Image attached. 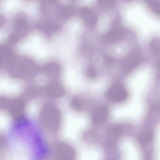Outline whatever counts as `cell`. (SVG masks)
Wrapping results in <instances>:
<instances>
[{"label":"cell","instance_id":"cell-10","mask_svg":"<svg viewBox=\"0 0 160 160\" xmlns=\"http://www.w3.org/2000/svg\"><path fill=\"white\" fill-rule=\"evenodd\" d=\"M82 18L87 25H91L92 24V16L89 10L86 8L82 9L81 12Z\"/></svg>","mask_w":160,"mask_h":160},{"label":"cell","instance_id":"cell-4","mask_svg":"<svg viewBox=\"0 0 160 160\" xmlns=\"http://www.w3.org/2000/svg\"><path fill=\"white\" fill-rule=\"evenodd\" d=\"M140 55L137 52H133L130 53L124 61L125 71H129L137 66L140 62Z\"/></svg>","mask_w":160,"mask_h":160},{"label":"cell","instance_id":"cell-3","mask_svg":"<svg viewBox=\"0 0 160 160\" xmlns=\"http://www.w3.org/2000/svg\"><path fill=\"white\" fill-rule=\"evenodd\" d=\"M107 95L112 100L116 102H120L127 98L128 92L122 84L117 83L113 84L108 89Z\"/></svg>","mask_w":160,"mask_h":160},{"label":"cell","instance_id":"cell-7","mask_svg":"<svg viewBox=\"0 0 160 160\" xmlns=\"http://www.w3.org/2000/svg\"><path fill=\"white\" fill-rule=\"evenodd\" d=\"M44 72L51 77H57L59 74L60 70L58 66L55 63H48L43 68Z\"/></svg>","mask_w":160,"mask_h":160},{"label":"cell","instance_id":"cell-5","mask_svg":"<svg viewBox=\"0 0 160 160\" xmlns=\"http://www.w3.org/2000/svg\"><path fill=\"white\" fill-rule=\"evenodd\" d=\"M108 113L107 107L103 105L98 106L93 111L92 115L93 122L96 123L103 122L107 118Z\"/></svg>","mask_w":160,"mask_h":160},{"label":"cell","instance_id":"cell-6","mask_svg":"<svg viewBox=\"0 0 160 160\" xmlns=\"http://www.w3.org/2000/svg\"><path fill=\"white\" fill-rule=\"evenodd\" d=\"M12 50L9 47L0 45V67L8 64L13 57Z\"/></svg>","mask_w":160,"mask_h":160},{"label":"cell","instance_id":"cell-2","mask_svg":"<svg viewBox=\"0 0 160 160\" xmlns=\"http://www.w3.org/2000/svg\"><path fill=\"white\" fill-rule=\"evenodd\" d=\"M28 23L25 17L20 15L17 18L14 29L9 37V41L15 44L25 36L28 31Z\"/></svg>","mask_w":160,"mask_h":160},{"label":"cell","instance_id":"cell-13","mask_svg":"<svg viewBox=\"0 0 160 160\" xmlns=\"http://www.w3.org/2000/svg\"><path fill=\"white\" fill-rule=\"evenodd\" d=\"M6 23L5 17L2 15L0 14V28H2Z\"/></svg>","mask_w":160,"mask_h":160},{"label":"cell","instance_id":"cell-12","mask_svg":"<svg viewBox=\"0 0 160 160\" xmlns=\"http://www.w3.org/2000/svg\"><path fill=\"white\" fill-rule=\"evenodd\" d=\"M73 13L72 8L69 7L63 8L61 11L60 15L64 18H68L71 16Z\"/></svg>","mask_w":160,"mask_h":160},{"label":"cell","instance_id":"cell-8","mask_svg":"<svg viewBox=\"0 0 160 160\" xmlns=\"http://www.w3.org/2000/svg\"><path fill=\"white\" fill-rule=\"evenodd\" d=\"M38 28L46 33L54 32L57 29V26L54 24L47 22H41L38 25Z\"/></svg>","mask_w":160,"mask_h":160},{"label":"cell","instance_id":"cell-1","mask_svg":"<svg viewBox=\"0 0 160 160\" xmlns=\"http://www.w3.org/2000/svg\"><path fill=\"white\" fill-rule=\"evenodd\" d=\"M8 72L16 79H28L33 77L36 67L30 59L23 56L13 57L8 64Z\"/></svg>","mask_w":160,"mask_h":160},{"label":"cell","instance_id":"cell-9","mask_svg":"<svg viewBox=\"0 0 160 160\" xmlns=\"http://www.w3.org/2000/svg\"><path fill=\"white\" fill-rule=\"evenodd\" d=\"M48 92L52 95L59 96L63 93V89L61 86L58 83L53 82L50 84L48 87Z\"/></svg>","mask_w":160,"mask_h":160},{"label":"cell","instance_id":"cell-14","mask_svg":"<svg viewBox=\"0 0 160 160\" xmlns=\"http://www.w3.org/2000/svg\"><path fill=\"white\" fill-rule=\"evenodd\" d=\"M94 69L92 68H90L88 71V75L90 77H93L94 76Z\"/></svg>","mask_w":160,"mask_h":160},{"label":"cell","instance_id":"cell-11","mask_svg":"<svg viewBox=\"0 0 160 160\" xmlns=\"http://www.w3.org/2000/svg\"><path fill=\"white\" fill-rule=\"evenodd\" d=\"M153 137L152 132L148 130H143L140 133L139 137V140L142 143H146L151 140Z\"/></svg>","mask_w":160,"mask_h":160},{"label":"cell","instance_id":"cell-15","mask_svg":"<svg viewBox=\"0 0 160 160\" xmlns=\"http://www.w3.org/2000/svg\"><path fill=\"white\" fill-rule=\"evenodd\" d=\"M44 1L49 3H52L55 2L57 0H44Z\"/></svg>","mask_w":160,"mask_h":160}]
</instances>
